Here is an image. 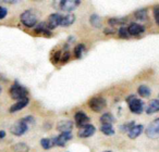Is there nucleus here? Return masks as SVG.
<instances>
[{"mask_svg": "<svg viewBox=\"0 0 159 152\" xmlns=\"http://www.w3.org/2000/svg\"><path fill=\"white\" fill-rule=\"evenodd\" d=\"M126 103L129 106V109L134 114H142L145 111V104L144 101L141 99H137L135 95H131L126 98Z\"/></svg>", "mask_w": 159, "mask_h": 152, "instance_id": "obj_1", "label": "nucleus"}, {"mask_svg": "<svg viewBox=\"0 0 159 152\" xmlns=\"http://www.w3.org/2000/svg\"><path fill=\"white\" fill-rule=\"evenodd\" d=\"M9 93H10V97L12 98L13 100H21V99H24V98L27 97L29 95V91L27 89L25 88L24 86L20 84L19 82H16L9 89Z\"/></svg>", "mask_w": 159, "mask_h": 152, "instance_id": "obj_2", "label": "nucleus"}, {"mask_svg": "<svg viewBox=\"0 0 159 152\" xmlns=\"http://www.w3.org/2000/svg\"><path fill=\"white\" fill-rule=\"evenodd\" d=\"M20 20H21V23H22L25 27H29V28H32V27L36 26L38 23L37 16H36V14L33 13V11H31V10H26V11L23 12L20 15Z\"/></svg>", "mask_w": 159, "mask_h": 152, "instance_id": "obj_3", "label": "nucleus"}, {"mask_svg": "<svg viewBox=\"0 0 159 152\" xmlns=\"http://www.w3.org/2000/svg\"><path fill=\"white\" fill-rule=\"evenodd\" d=\"M27 130H29V124L25 123L23 119H19V121H16V123L11 126L10 132H11L12 135H14V136L20 137V136H22V135H24Z\"/></svg>", "mask_w": 159, "mask_h": 152, "instance_id": "obj_4", "label": "nucleus"}, {"mask_svg": "<svg viewBox=\"0 0 159 152\" xmlns=\"http://www.w3.org/2000/svg\"><path fill=\"white\" fill-rule=\"evenodd\" d=\"M107 106V101L102 97H93L89 101V106L94 111V112H100Z\"/></svg>", "mask_w": 159, "mask_h": 152, "instance_id": "obj_5", "label": "nucleus"}, {"mask_svg": "<svg viewBox=\"0 0 159 152\" xmlns=\"http://www.w3.org/2000/svg\"><path fill=\"white\" fill-rule=\"evenodd\" d=\"M145 134L148 138H159V119H154L152 123H149V125L147 126L145 130Z\"/></svg>", "mask_w": 159, "mask_h": 152, "instance_id": "obj_6", "label": "nucleus"}, {"mask_svg": "<svg viewBox=\"0 0 159 152\" xmlns=\"http://www.w3.org/2000/svg\"><path fill=\"white\" fill-rule=\"evenodd\" d=\"M89 122V117L87 116L86 113H84L83 111H79V112L75 113L74 115V124L77 127L82 128L85 125H87Z\"/></svg>", "mask_w": 159, "mask_h": 152, "instance_id": "obj_7", "label": "nucleus"}, {"mask_svg": "<svg viewBox=\"0 0 159 152\" xmlns=\"http://www.w3.org/2000/svg\"><path fill=\"white\" fill-rule=\"evenodd\" d=\"M80 5H81V1H79V0H62V1H60L61 10L66 12H72Z\"/></svg>", "mask_w": 159, "mask_h": 152, "instance_id": "obj_8", "label": "nucleus"}, {"mask_svg": "<svg viewBox=\"0 0 159 152\" xmlns=\"http://www.w3.org/2000/svg\"><path fill=\"white\" fill-rule=\"evenodd\" d=\"M72 138H73V135L71 132H61L59 136L53 138V142H55V145H57V147H64L66 143L68 142L69 140H71Z\"/></svg>", "mask_w": 159, "mask_h": 152, "instance_id": "obj_9", "label": "nucleus"}, {"mask_svg": "<svg viewBox=\"0 0 159 152\" xmlns=\"http://www.w3.org/2000/svg\"><path fill=\"white\" fill-rule=\"evenodd\" d=\"M61 18H62V15H60L59 13H52L48 16V20L46 21V24L49 31L55 29L56 27L59 26L60 23H61Z\"/></svg>", "mask_w": 159, "mask_h": 152, "instance_id": "obj_10", "label": "nucleus"}, {"mask_svg": "<svg viewBox=\"0 0 159 152\" xmlns=\"http://www.w3.org/2000/svg\"><path fill=\"white\" fill-rule=\"evenodd\" d=\"M95 132H96L95 126L92 125V124H87L84 127L80 128L79 132H77V135H79V137H81V138H89V137L93 136V135L95 134Z\"/></svg>", "mask_w": 159, "mask_h": 152, "instance_id": "obj_11", "label": "nucleus"}, {"mask_svg": "<svg viewBox=\"0 0 159 152\" xmlns=\"http://www.w3.org/2000/svg\"><path fill=\"white\" fill-rule=\"evenodd\" d=\"M126 28H128L130 36H139L145 32V27L143 25L139 24V23H131L129 25V27H126Z\"/></svg>", "mask_w": 159, "mask_h": 152, "instance_id": "obj_12", "label": "nucleus"}, {"mask_svg": "<svg viewBox=\"0 0 159 152\" xmlns=\"http://www.w3.org/2000/svg\"><path fill=\"white\" fill-rule=\"evenodd\" d=\"M30 103V99L29 98H24V99H21L19 100V101H16L14 104H12L11 106H10L9 109V112L10 113H16V112H19V111H21L22 109H24L25 106H27V104Z\"/></svg>", "mask_w": 159, "mask_h": 152, "instance_id": "obj_13", "label": "nucleus"}, {"mask_svg": "<svg viewBox=\"0 0 159 152\" xmlns=\"http://www.w3.org/2000/svg\"><path fill=\"white\" fill-rule=\"evenodd\" d=\"M74 123L72 121H68V119H64V121H60L57 124V130L60 132H69L72 130Z\"/></svg>", "mask_w": 159, "mask_h": 152, "instance_id": "obj_14", "label": "nucleus"}, {"mask_svg": "<svg viewBox=\"0 0 159 152\" xmlns=\"http://www.w3.org/2000/svg\"><path fill=\"white\" fill-rule=\"evenodd\" d=\"M34 31H35L36 34H44V35L47 36V37H50L51 36V31H49L48 29V27H47V24H46L45 21L37 23V25L35 26Z\"/></svg>", "mask_w": 159, "mask_h": 152, "instance_id": "obj_15", "label": "nucleus"}, {"mask_svg": "<svg viewBox=\"0 0 159 152\" xmlns=\"http://www.w3.org/2000/svg\"><path fill=\"white\" fill-rule=\"evenodd\" d=\"M145 112L148 115L155 114V113L159 112V100L158 99H152L149 101L147 108L145 109Z\"/></svg>", "mask_w": 159, "mask_h": 152, "instance_id": "obj_16", "label": "nucleus"}, {"mask_svg": "<svg viewBox=\"0 0 159 152\" xmlns=\"http://www.w3.org/2000/svg\"><path fill=\"white\" fill-rule=\"evenodd\" d=\"M144 130V126L142 125V124H139V125H136L135 124V126L132 128V129L130 130V132H128V136L130 139H135L137 138L139 136H141L142 132H143Z\"/></svg>", "mask_w": 159, "mask_h": 152, "instance_id": "obj_17", "label": "nucleus"}, {"mask_svg": "<svg viewBox=\"0 0 159 152\" xmlns=\"http://www.w3.org/2000/svg\"><path fill=\"white\" fill-rule=\"evenodd\" d=\"M75 14L73 13H69L66 14V15L62 16L61 18V23H60V25L63 27H68L70 26V25H72L73 23L75 22Z\"/></svg>", "mask_w": 159, "mask_h": 152, "instance_id": "obj_18", "label": "nucleus"}, {"mask_svg": "<svg viewBox=\"0 0 159 152\" xmlns=\"http://www.w3.org/2000/svg\"><path fill=\"white\" fill-rule=\"evenodd\" d=\"M99 121H100V123H102V125H112V123L116 122V119L111 113L107 112V113H104V114L100 116Z\"/></svg>", "mask_w": 159, "mask_h": 152, "instance_id": "obj_19", "label": "nucleus"}, {"mask_svg": "<svg viewBox=\"0 0 159 152\" xmlns=\"http://www.w3.org/2000/svg\"><path fill=\"white\" fill-rule=\"evenodd\" d=\"M89 23H91V25H93L95 28H99V27H102V18L96 13L92 14V15L89 16Z\"/></svg>", "mask_w": 159, "mask_h": 152, "instance_id": "obj_20", "label": "nucleus"}, {"mask_svg": "<svg viewBox=\"0 0 159 152\" xmlns=\"http://www.w3.org/2000/svg\"><path fill=\"white\" fill-rule=\"evenodd\" d=\"M137 93H139V95L141 96V97L148 98L150 96V93H152V90H150L149 87L146 86V85H141V86L137 88Z\"/></svg>", "mask_w": 159, "mask_h": 152, "instance_id": "obj_21", "label": "nucleus"}, {"mask_svg": "<svg viewBox=\"0 0 159 152\" xmlns=\"http://www.w3.org/2000/svg\"><path fill=\"white\" fill-rule=\"evenodd\" d=\"M14 152H29L30 147L25 142H18L12 147Z\"/></svg>", "mask_w": 159, "mask_h": 152, "instance_id": "obj_22", "label": "nucleus"}, {"mask_svg": "<svg viewBox=\"0 0 159 152\" xmlns=\"http://www.w3.org/2000/svg\"><path fill=\"white\" fill-rule=\"evenodd\" d=\"M40 145L44 148L45 150H49L55 145V142H53V138L50 139V138H43L40 140Z\"/></svg>", "mask_w": 159, "mask_h": 152, "instance_id": "obj_23", "label": "nucleus"}, {"mask_svg": "<svg viewBox=\"0 0 159 152\" xmlns=\"http://www.w3.org/2000/svg\"><path fill=\"white\" fill-rule=\"evenodd\" d=\"M100 132L104 135H106V136H112V135H115V129H113L112 125H102Z\"/></svg>", "mask_w": 159, "mask_h": 152, "instance_id": "obj_24", "label": "nucleus"}, {"mask_svg": "<svg viewBox=\"0 0 159 152\" xmlns=\"http://www.w3.org/2000/svg\"><path fill=\"white\" fill-rule=\"evenodd\" d=\"M134 16L139 21H145L147 19V10L146 9H139L134 13Z\"/></svg>", "mask_w": 159, "mask_h": 152, "instance_id": "obj_25", "label": "nucleus"}, {"mask_svg": "<svg viewBox=\"0 0 159 152\" xmlns=\"http://www.w3.org/2000/svg\"><path fill=\"white\" fill-rule=\"evenodd\" d=\"M135 126V122L134 121H131V122H128V123L123 124V125L120 126V130L122 132H129L133 127Z\"/></svg>", "mask_w": 159, "mask_h": 152, "instance_id": "obj_26", "label": "nucleus"}, {"mask_svg": "<svg viewBox=\"0 0 159 152\" xmlns=\"http://www.w3.org/2000/svg\"><path fill=\"white\" fill-rule=\"evenodd\" d=\"M85 50V46L83 44H79L76 47L74 48V55L75 58L80 59V58H82V54H83V51Z\"/></svg>", "mask_w": 159, "mask_h": 152, "instance_id": "obj_27", "label": "nucleus"}, {"mask_svg": "<svg viewBox=\"0 0 159 152\" xmlns=\"http://www.w3.org/2000/svg\"><path fill=\"white\" fill-rule=\"evenodd\" d=\"M118 35H119L120 38H123V39H129L130 38V34L128 32V28L124 26H121L118 29Z\"/></svg>", "mask_w": 159, "mask_h": 152, "instance_id": "obj_28", "label": "nucleus"}, {"mask_svg": "<svg viewBox=\"0 0 159 152\" xmlns=\"http://www.w3.org/2000/svg\"><path fill=\"white\" fill-rule=\"evenodd\" d=\"M126 22L125 18H112L109 20V24L115 26V25H122Z\"/></svg>", "mask_w": 159, "mask_h": 152, "instance_id": "obj_29", "label": "nucleus"}, {"mask_svg": "<svg viewBox=\"0 0 159 152\" xmlns=\"http://www.w3.org/2000/svg\"><path fill=\"white\" fill-rule=\"evenodd\" d=\"M61 51H56L55 53H53L52 58H51V62H52L53 64H57L60 62V59H61Z\"/></svg>", "mask_w": 159, "mask_h": 152, "instance_id": "obj_30", "label": "nucleus"}, {"mask_svg": "<svg viewBox=\"0 0 159 152\" xmlns=\"http://www.w3.org/2000/svg\"><path fill=\"white\" fill-rule=\"evenodd\" d=\"M70 52H69L68 50H66L64 51V53H62L61 54V59H60V62H61L62 64H64V63H66V62L70 60Z\"/></svg>", "mask_w": 159, "mask_h": 152, "instance_id": "obj_31", "label": "nucleus"}, {"mask_svg": "<svg viewBox=\"0 0 159 152\" xmlns=\"http://www.w3.org/2000/svg\"><path fill=\"white\" fill-rule=\"evenodd\" d=\"M152 13H154V19L156 21L157 25H159V5L155 6L154 10H152Z\"/></svg>", "mask_w": 159, "mask_h": 152, "instance_id": "obj_32", "label": "nucleus"}, {"mask_svg": "<svg viewBox=\"0 0 159 152\" xmlns=\"http://www.w3.org/2000/svg\"><path fill=\"white\" fill-rule=\"evenodd\" d=\"M23 119H24L25 123L29 124V125H33V124H35V119H34L32 115H27V116H24V117H23Z\"/></svg>", "mask_w": 159, "mask_h": 152, "instance_id": "obj_33", "label": "nucleus"}, {"mask_svg": "<svg viewBox=\"0 0 159 152\" xmlns=\"http://www.w3.org/2000/svg\"><path fill=\"white\" fill-rule=\"evenodd\" d=\"M7 14H8L7 8L1 7V6H0V20H2V19H5L6 16H7Z\"/></svg>", "mask_w": 159, "mask_h": 152, "instance_id": "obj_34", "label": "nucleus"}, {"mask_svg": "<svg viewBox=\"0 0 159 152\" xmlns=\"http://www.w3.org/2000/svg\"><path fill=\"white\" fill-rule=\"evenodd\" d=\"M104 33L107 34V35H110V34H115L116 33V29L115 28H105Z\"/></svg>", "mask_w": 159, "mask_h": 152, "instance_id": "obj_35", "label": "nucleus"}, {"mask_svg": "<svg viewBox=\"0 0 159 152\" xmlns=\"http://www.w3.org/2000/svg\"><path fill=\"white\" fill-rule=\"evenodd\" d=\"M6 137V132L5 130H0V139H2Z\"/></svg>", "mask_w": 159, "mask_h": 152, "instance_id": "obj_36", "label": "nucleus"}, {"mask_svg": "<svg viewBox=\"0 0 159 152\" xmlns=\"http://www.w3.org/2000/svg\"><path fill=\"white\" fill-rule=\"evenodd\" d=\"M74 40H75V39H74V37H69V41H70V42H71V41H74Z\"/></svg>", "mask_w": 159, "mask_h": 152, "instance_id": "obj_37", "label": "nucleus"}, {"mask_svg": "<svg viewBox=\"0 0 159 152\" xmlns=\"http://www.w3.org/2000/svg\"><path fill=\"white\" fill-rule=\"evenodd\" d=\"M1 93H2V87L0 86V95H1Z\"/></svg>", "mask_w": 159, "mask_h": 152, "instance_id": "obj_38", "label": "nucleus"}, {"mask_svg": "<svg viewBox=\"0 0 159 152\" xmlns=\"http://www.w3.org/2000/svg\"><path fill=\"white\" fill-rule=\"evenodd\" d=\"M104 152H111V151H104Z\"/></svg>", "mask_w": 159, "mask_h": 152, "instance_id": "obj_39", "label": "nucleus"}]
</instances>
